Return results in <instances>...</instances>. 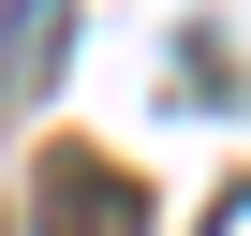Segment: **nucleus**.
I'll return each mask as SVG.
<instances>
[{"label": "nucleus", "instance_id": "nucleus-1", "mask_svg": "<svg viewBox=\"0 0 251 236\" xmlns=\"http://www.w3.org/2000/svg\"><path fill=\"white\" fill-rule=\"evenodd\" d=\"M45 236H133V177L89 163V148H59L45 163Z\"/></svg>", "mask_w": 251, "mask_h": 236}, {"label": "nucleus", "instance_id": "nucleus-2", "mask_svg": "<svg viewBox=\"0 0 251 236\" xmlns=\"http://www.w3.org/2000/svg\"><path fill=\"white\" fill-rule=\"evenodd\" d=\"M59 45H74V0H0V89H59Z\"/></svg>", "mask_w": 251, "mask_h": 236}, {"label": "nucleus", "instance_id": "nucleus-3", "mask_svg": "<svg viewBox=\"0 0 251 236\" xmlns=\"http://www.w3.org/2000/svg\"><path fill=\"white\" fill-rule=\"evenodd\" d=\"M207 236H251V177H236V192H222V207H207Z\"/></svg>", "mask_w": 251, "mask_h": 236}]
</instances>
